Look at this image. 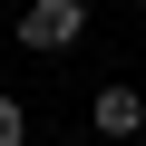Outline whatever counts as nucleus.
Wrapping results in <instances>:
<instances>
[{"mask_svg": "<svg viewBox=\"0 0 146 146\" xmlns=\"http://www.w3.org/2000/svg\"><path fill=\"white\" fill-rule=\"evenodd\" d=\"M29 136V117H20V98H0V146H20Z\"/></svg>", "mask_w": 146, "mask_h": 146, "instance_id": "7ed1b4c3", "label": "nucleus"}, {"mask_svg": "<svg viewBox=\"0 0 146 146\" xmlns=\"http://www.w3.org/2000/svg\"><path fill=\"white\" fill-rule=\"evenodd\" d=\"M136 146H146V136H136Z\"/></svg>", "mask_w": 146, "mask_h": 146, "instance_id": "39448f33", "label": "nucleus"}, {"mask_svg": "<svg viewBox=\"0 0 146 146\" xmlns=\"http://www.w3.org/2000/svg\"><path fill=\"white\" fill-rule=\"evenodd\" d=\"M78 0H39V10H20V49H68V39H78Z\"/></svg>", "mask_w": 146, "mask_h": 146, "instance_id": "f257e3e1", "label": "nucleus"}, {"mask_svg": "<svg viewBox=\"0 0 146 146\" xmlns=\"http://www.w3.org/2000/svg\"><path fill=\"white\" fill-rule=\"evenodd\" d=\"M0 39H10V29H0Z\"/></svg>", "mask_w": 146, "mask_h": 146, "instance_id": "20e7f679", "label": "nucleus"}, {"mask_svg": "<svg viewBox=\"0 0 146 146\" xmlns=\"http://www.w3.org/2000/svg\"><path fill=\"white\" fill-rule=\"evenodd\" d=\"M88 127H98V136H146V98H136V88H98V98H88Z\"/></svg>", "mask_w": 146, "mask_h": 146, "instance_id": "f03ea898", "label": "nucleus"}]
</instances>
